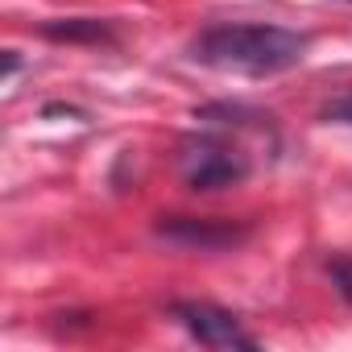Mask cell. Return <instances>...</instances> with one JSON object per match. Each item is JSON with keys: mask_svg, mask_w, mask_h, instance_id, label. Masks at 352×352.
<instances>
[{"mask_svg": "<svg viewBox=\"0 0 352 352\" xmlns=\"http://www.w3.org/2000/svg\"><path fill=\"white\" fill-rule=\"evenodd\" d=\"M319 120H323V124H348V129H352V87L340 91V96H331V100L319 108Z\"/></svg>", "mask_w": 352, "mask_h": 352, "instance_id": "cell-8", "label": "cell"}, {"mask_svg": "<svg viewBox=\"0 0 352 352\" xmlns=\"http://www.w3.org/2000/svg\"><path fill=\"white\" fill-rule=\"evenodd\" d=\"M179 174H183L187 191L212 195V191H224V187H241L253 174V162L228 137V129L208 124V129L187 133L179 141Z\"/></svg>", "mask_w": 352, "mask_h": 352, "instance_id": "cell-2", "label": "cell"}, {"mask_svg": "<svg viewBox=\"0 0 352 352\" xmlns=\"http://www.w3.org/2000/svg\"><path fill=\"white\" fill-rule=\"evenodd\" d=\"M311 50V34L274 25V21H216L187 42V58L208 71L270 79L302 67Z\"/></svg>", "mask_w": 352, "mask_h": 352, "instance_id": "cell-1", "label": "cell"}, {"mask_svg": "<svg viewBox=\"0 0 352 352\" xmlns=\"http://www.w3.org/2000/svg\"><path fill=\"white\" fill-rule=\"evenodd\" d=\"M21 71V58H17V50H5V79H13Z\"/></svg>", "mask_w": 352, "mask_h": 352, "instance_id": "cell-10", "label": "cell"}, {"mask_svg": "<svg viewBox=\"0 0 352 352\" xmlns=\"http://www.w3.org/2000/svg\"><path fill=\"white\" fill-rule=\"evenodd\" d=\"M38 38H46L54 46L116 50L120 46V21H112V17H50L38 25Z\"/></svg>", "mask_w": 352, "mask_h": 352, "instance_id": "cell-5", "label": "cell"}, {"mask_svg": "<svg viewBox=\"0 0 352 352\" xmlns=\"http://www.w3.org/2000/svg\"><path fill=\"white\" fill-rule=\"evenodd\" d=\"M153 236L174 245V249H191V253H232V249L253 241V220L170 212V216L153 220Z\"/></svg>", "mask_w": 352, "mask_h": 352, "instance_id": "cell-3", "label": "cell"}, {"mask_svg": "<svg viewBox=\"0 0 352 352\" xmlns=\"http://www.w3.org/2000/svg\"><path fill=\"white\" fill-rule=\"evenodd\" d=\"M323 274L327 282L336 286V294L344 298V307H352V253H336L323 261Z\"/></svg>", "mask_w": 352, "mask_h": 352, "instance_id": "cell-7", "label": "cell"}, {"mask_svg": "<svg viewBox=\"0 0 352 352\" xmlns=\"http://www.w3.org/2000/svg\"><path fill=\"white\" fill-rule=\"evenodd\" d=\"M195 120L199 124H216V129H261V133H274V116L253 108V104H241V100H212V104H199L195 108Z\"/></svg>", "mask_w": 352, "mask_h": 352, "instance_id": "cell-6", "label": "cell"}, {"mask_svg": "<svg viewBox=\"0 0 352 352\" xmlns=\"http://www.w3.org/2000/svg\"><path fill=\"white\" fill-rule=\"evenodd\" d=\"M166 311L199 348H216V352H228V348H249L253 352V348H261V340L241 323V315L212 302V298H174Z\"/></svg>", "mask_w": 352, "mask_h": 352, "instance_id": "cell-4", "label": "cell"}, {"mask_svg": "<svg viewBox=\"0 0 352 352\" xmlns=\"http://www.w3.org/2000/svg\"><path fill=\"white\" fill-rule=\"evenodd\" d=\"M42 116H83V108H75V104H46Z\"/></svg>", "mask_w": 352, "mask_h": 352, "instance_id": "cell-9", "label": "cell"}]
</instances>
